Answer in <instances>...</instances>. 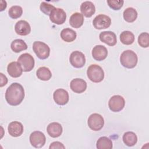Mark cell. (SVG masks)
Segmentation results:
<instances>
[{
  "label": "cell",
  "instance_id": "6da1fadb",
  "mask_svg": "<svg viewBox=\"0 0 149 149\" xmlns=\"http://www.w3.org/2000/svg\"><path fill=\"white\" fill-rule=\"evenodd\" d=\"M24 98V90L23 87L18 83H12L6 89L5 99L10 105H19Z\"/></svg>",
  "mask_w": 149,
  "mask_h": 149
},
{
  "label": "cell",
  "instance_id": "7a4b0ae2",
  "mask_svg": "<svg viewBox=\"0 0 149 149\" xmlns=\"http://www.w3.org/2000/svg\"><path fill=\"white\" fill-rule=\"evenodd\" d=\"M120 62L121 65L128 69L134 68L138 62L137 54L133 51L128 49L124 51L120 56Z\"/></svg>",
  "mask_w": 149,
  "mask_h": 149
},
{
  "label": "cell",
  "instance_id": "3957f363",
  "mask_svg": "<svg viewBox=\"0 0 149 149\" xmlns=\"http://www.w3.org/2000/svg\"><path fill=\"white\" fill-rule=\"evenodd\" d=\"M87 75L88 78L94 83H99L104 78V72L102 68L96 64L91 65L87 69Z\"/></svg>",
  "mask_w": 149,
  "mask_h": 149
},
{
  "label": "cell",
  "instance_id": "277c9868",
  "mask_svg": "<svg viewBox=\"0 0 149 149\" xmlns=\"http://www.w3.org/2000/svg\"><path fill=\"white\" fill-rule=\"evenodd\" d=\"M33 49L40 59H45L48 58L50 54V48L49 46L44 42L36 41L33 44Z\"/></svg>",
  "mask_w": 149,
  "mask_h": 149
},
{
  "label": "cell",
  "instance_id": "5b68a950",
  "mask_svg": "<svg viewBox=\"0 0 149 149\" xmlns=\"http://www.w3.org/2000/svg\"><path fill=\"white\" fill-rule=\"evenodd\" d=\"M17 62L21 65L23 72H30L34 67V59L28 53L22 54L17 59Z\"/></svg>",
  "mask_w": 149,
  "mask_h": 149
},
{
  "label": "cell",
  "instance_id": "8992f818",
  "mask_svg": "<svg viewBox=\"0 0 149 149\" xmlns=\"http://www.w3.org/2000/svg\"><path fill=\"white\" fill-rule=\"evenodd\" d=\"M87 123L88 127L94 131H99L104 126V120L103 117L99 113H94L90 115Z\"/></svg>",
  "mask_w": 149,
  "mask_h": 149
},
{
  "label": "cell",
  "instance_id": "52a82bcc",
  "mask_svg": "<svg viewBox=\"0 0 149 149\" xmlns=\"http://www.w3.org/2000/svg\"><path fill=\"white\" fill-rule=\"evenodd\" d=\"M125 105V101L123 97L119 95L112 96L108 102V107L112 112H119L122 111Z\"/></svg>",
  "mask_w": 149,
  "mask_h": 149
},
{
  "label": "cell",
  "instance_id": "ba28073f",
  "mask_svg": "<svg viewBox=\"0 0 149 149\" xmlns=\"http://www.w3.org/2000/svg\"><path fill=\"white\" fill-rule=\"evenodd\" d=\"M70 64L76 68H81L86 63V58L83 53L79 51H75L71 53L69 57Z\"/></svg>",
  "mask_w": 149,
  "mask_h": 149
},
{
  "label": "cell",
  "instance_id": "9c48e42d",
  "mask_svg": "<svg viewBox=\"0 0 149 149\" xmlns=\"http://www.w3.org/2000/svg\"><path fill=\"white\" fill-rule=\"evenodd\" d=\"M30 142L32 146L35 148H41L46 141V138L44 134L40 131H34L30 135Z\"/></svg>",
  "mask_w": 149,
  "mask_h": 149
},
{
  "label": "cell",
  "instance_id": "30bf717a",
  "mask_svg": "<svg viewBox=\"0 0 149 149\" xmlns=\"http://www.w3.org/2000/svg\"><path fill=\"white\" fill-rule=\"evenodd\" d=\"M50 20L56 24H62L64 23L66 18V12L63 9L59 8H55L50 13Z\"/></svg>",
  "mask_w": 149,
  "mask_h": 149
},
{
  "label": "cell",
  "instance_id": "8fae6325",
  "mask_svg": "<svg viewBox=\"0 0 149 149\" xmlns=\"http://www.w3.org/2000/svg\"><path fill=\"white\" fill-rule=\"evenodd\" d=\"M93 24L94 27L98 30L107 29L111 26V19L107 15L100 14L95 17Z\"/></svg>",
  "mask_w": 149,
  "mask_h": 149
},
{
  "label": "cell",
  "instance_id": "7c38bea8",
  "mask_svg": "<svg viewBox=\"0 0 149 149\" xmlns=\"http://www.w3.org/2000/svg\"><path fill=\"white\" fill-rule=\"evenodd\" d=\"M53 98L58 105H64L69 101V94L66 90L63 88H58L54 92Z\"/></svg>",
  "mask_w": 149,
  "mask_h": 149
},
{
  "label": "cell",
  "instance_id": "4fadbf2b",
  "mask_svg": "<svg viewBox=\"0 0 149 149\" xmlns=\"http://www.w3.org/2000/svg\"><path fill=\"white\" fill-rule=\"evenodd\" d=\"M99 38L101 41L109 46H114L117 42L116 36L113 31H102L100 33Z\"/></svg>",
  "mask_w": 149,
  "mask_h": 149
},
{
  "label": "cell",
  "instance_id": "5bb4252c",
  "mask_svg": "<svg viewBox=\"0 0 149 149\" xmlns=\"http://www.w3.org/2000/svg\"><path fill=\"white\" fill-rule=\"evenodd\" d=\"M108 55L107 48L102 45H97L92 49V56L97 61L104 60Z\"/></svg>",
  "mask_w": 149,
  "mask_h": 149
},
{
  "label": "cell",
  "instance_id": "9a60e30c",
  "mask_svg": "<svg viewBox=\"0 0 149 149\" xmlns=\"http://www.w3.org/2000/svg\"><path fill=\"white\" fill-rule=\"evenodd\" d=\"M71 90L76 93H82L87 88V83L85 80L80 78L73 79L70 83Z\"/></svg>",
  "mask_w": 149,
  "mask_h": 149
},
{
  "label": "cell",
  "instance_id": "2e32d148",
  "mask_svg": "<svg viewBox=\"0 0 149 149\" xmlns=\"http://www.w3.org/2000/svg\"><path fill=\"white\" fill-rule=\"evenodd\" d=\"M23 126L22 123L18 121H13L10 122L8 127L9 134L12 137H19L21 136L23 132Z\"/></svg>",
  "mask_w": 149,
  "mask_h": 149
},
{
  "label": "cell",
  "instance_id": "e0dca14e",
  "mask_svg": "<svg viewBox=\"0 0 149 149\" xmlns=\"http://www.w3.org/2000/svg\"><path fill=\"white\" fill-rule=\"evenodd\" d=\"M15 30L20 36H27L31 31V27L27 21L20 20L16 22L15 26Z\"/></svg>",
  "mask_w": 149,
  "mask_h": 149
},
{
  "label": "cell",
  "instance_id": "ac0fdd59",
  "mask_svg": "<svg viewBox=\"0 0 149 149\" xmlns=\"http://www.w3.org/2000/svg\"><path fill=\"white\" fill-rule=\"evenodd\" d=\"M23 71V69L18 62H12L7 66L8 74L14 78L20 77L22 74Z\"/></svg>",
  "mask_w": 149,
  "mask_h": 149
},
{
  "label": "cell",
  "instance_id": "d6986e66",
  "mask_svg": "<svg viewBox=\"0 0 149 149\" xmlns=\"http://www.w3.org/2000/svg\"><path fill=\"white\" fill-rule=\"evenodd\" d=\"M47 131L51 137L56 138L62 134L63 129L60 123L58 122H52L48 125Z\"/></svg>",
  "mask_w": 149,
  "mask_h": 149
},
{
  "label": "cell",
  "instance_id": "ffe728a7",
  "mask_svg": "<svg viewBox=\"0 0 149 149\" xmlns=\"http://www.w3.org/2000/svg\"><path fill=\"white\" fill-rule=\"evenodd\" d=\"M81 14L87 17H91L95 12V7L91 1H84L80 5Z\"/></svg>",
  "mask_w": 149,
  "mask_h": 149
},
{
  "label": "cell",
  "instance_id": "44dd1931",
  "mask_svg": "<svg viewBox=\"0 0 149 149\" xmlns=\"http://www.w3.org/2000/svg\"><path fill=\"white\" fill-rule=\"evenodd\" d=\"M84 23L83 15L79 12H75L73 13L69 19L70 25L76 29L80 27Z\"/></svg>",
  "mask_w": 149,
  "mask_h": 149
},
{
  "label": "cell",
  "instance_id": "7402d4cb",
  "mask_svg": "<svg viewBox=\"0 0 149 149\" xmlns=\"http://www.w3.org/2000/svg\"><path fill=\"white\" fill-rule=\"evenodd\" d=\"M61 38L65 42H70L73 41L77 37L76 32L72 29L65 28L63 29L60 34Z\"/></svg>",
  "mask_w": 149,
  "mask_h": 149
},
{
  "label": "cell",
  "instance_id": "603a6c76",
  "mask_svg": "<svg viewBox=\"0 0 149 149\" xmlns=\"http://www.w3.org/2000/svg\"><path fill=\"white\" fill-rule=\"evenodd\" d=\"M122 139L125 144L129 147L134 146L137 141V135L133 132H125L123 135Z\"/></svg>",
  "mask_w": 149,
  "mask_h": 149
},
{
  "label": "cell",
  "instance_id": "cb8c5ba5",
  "mask_svg": "<svg viewBox=\"0 0 149 149\" xmlns=\"http://www.w3.org/2000/svg\"><path fill=\"white\" fill-rule=\"evenodd\" d=\"M123 16L126 22L132 23L136 20L137 17V12L133 8L129 7L123 11Z\"/></svg>",
  "mask_w": 149,
  "mask_h": 149
},
{
  "label": "cell",
  "instance_id": "d4e9b609",
  "mask_svg": "<svg viewBox=\"0 0 149 149\" xmlns=\"http://www.w3.org/2000/svg\"><path fill=\"white\" fill-rule=\"evenodd\" d=\"M36 75L40 80L48 81L51 78L52 73L49 68L45 66H42L37 69Z\"/></svg>",
  "mask_w": 149,
  "mask_h": 149
},
{
  "label": "cell",
  "instance_id": "484cf974",
  "mask_svg": "<svg viewBox=\"0 0 149 149\" xmlns=\"http://www.w3.org/2000/svg\"><path fill=\"white\" fill-rule=\"evenodd\" d=\"M10 47L13 52L19 53L22 51L26 50L27 48V45L23 40L16 39L11 42Z\"/></svg>",
  "mask_w": 149,
  "mask_h": 149
},
{
  "label": "cell",
  "instance_id": "4316f807",
  "mask_svg": "<svg viewBox=\"0 0 149 149\" xmlns=\"http://www.w3.org/2000/svg\"><path fill=\"white\" fill-rule=\"evenodd\" d=\"M96 147L98 149H111L112 148V141L106 136L101 137L97 141Z\"/></svg>",
  "mask_w": 149,
  "mask_h": 149
},
{
  "label": "cell",
  "instance_id": "83f0119b",
  "mask_svg": "<svg viewBox=\"0 0 149 149\" xmlns=\"http://www.w3.org/2000/svg\"><path fill=\"white\" fill-rule=\"evenodd\" d=\"M120 40L125 45H130L134 41V36L130 31H123L120 34Z\"/></svg>",
  "mask_w": 149,
  "mask_h": 149
},
{
  "label": "cell",
  "instance_id": "f1b7e54d",
  "mask_svg": "<svg viewBox=\"0 0 149 149\" xmlns=\"http://www.w3.org/2000/svg\"><path fill=\"white\" fill-rule=\"evenodd\" d=\"M23 13V9L20 6L14 5L11 6L8 11L9 17L12 19H16L20 17Z\"/></svg>",
  "mask_w": 149,
  "mask_h": 149
},
{
  "label": "cell",
  "instance_id": "f546056e",
  "mask_svg": "<svg viewBox=\"0 0 149 149\" xmlns=\"http://www.w3.org/2000/svg\"><path fill=\"white\" fill-rule=\"evenodd\" d=\"M138 43L143 48H147L149 46V34L147 32L141 33L138 37Z\"/></svg>",
  "mask_w": 149,
  "mask_h": 149
},
{
  "label": "cell",
  "instance_id": "4dcf8cb0",
  "mask_svg": "<svg viewBox=\"0 0 149 149\" xmlns=\"http://www.w3.org/2000/svg\"><path fill=\"white\" fill-rule=\"evenodd\" d=\"M124 1L122 0H108L107 3L108 6L115 10H119L123 5Z\"/></svg>",
  "mask_w": 149,
  "mask_h": 149
},
{
  "label": "cell",
  "instance_id": "1f68e13d",
  "mask_svg": "<svg viewBox=\"0 0 149 149\" xmlns=\"http://www.w3.org/2000/svg\"><path fill=\"white\" fill-rule=\"evenodd\" d=\"M55 7L54 6H53L51 4H49L47 2H42L41 3L40 8V10L44 13L45 15H49L50 13L51 12V11L55 8Z\"/></svg>",
  "mask_w": 149,
  "mask_h": 149
},
{
  "label": "cell",
  "instance_id": "d6a6232c",
  "mask_svg": "<svg viewBox=\"0 0 149 149\" xmlns=\"http://www.w3.org/2000/svg\"><path fill=\"white\" fill-rule=\"evenodd\" d=\"M49 149H55V148H58V149H61V148H65V147L63 146V144L59 142V141H54L51 143L49 147Z\"/></svg>",
  "mask_w": 149,
  "mask_h": 149
},
{
  "label": "cell",
  "instance_id": "836d02e7",
  "mask_svg": "<svg viewBox=\"0 0 149 149\" xmlns=\"http://www.w3.org/2000/svg\"><path fill=\"white\" fill-rule=\"evenodd\" d=\"M0 74H1V84H0V87H2L3 86L6 84V83H8V79L6 77V76L4 75L2 73H1Z\"/></svg>",
  "mask_w": 149,
  "mask_h": 149
}]
</instances>
